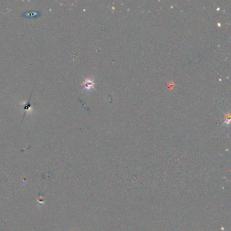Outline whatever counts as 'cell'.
<instances>
[{
    "mask_svg": "<svg viewBox=\"0 0 231 231\" xmlns=\"http://www.w3.org/2000/svg\"><path fill=\"white\" fill-rule=\"evenodd\" d=\"M94 85V83L92 80H90V79L86 80L85 83H84V89H90L91 88H93Z\"/></svg>",
    "mask_w": 231,
    "mask_h": 231,
    "instance_id": "obj_1",
    "label": "cell"
},
{
    "mask_svg": "<svg viewBox=\"0 0 231 231\" xmlns=\"http://www.w3.org/2000/svg\"><path fill=\"white\" fill-rule=\"evenodd\" d=\"M30 100H31V98H29V100L28 103H26V104L25 105V107H24V109H25V110H26V111H27V110H28L30 109V108H31V104H30Z\"/></svg>",
    "mask_w": 231,
    "mask_h": 231,
    "instance_id": "obj_2",
    "label": "cell"
}]
</instances>
